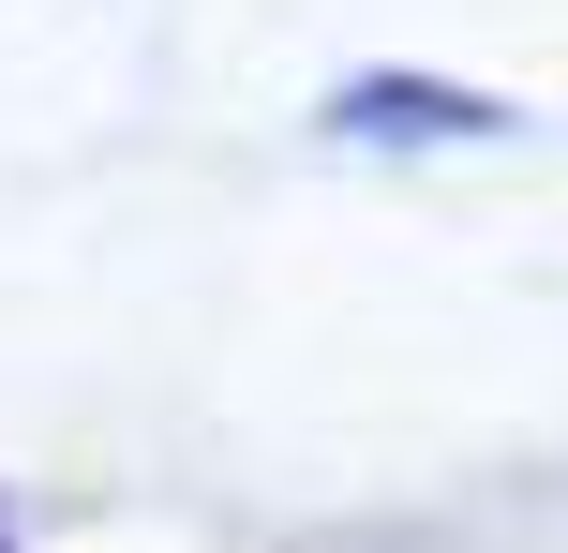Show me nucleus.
<instances>
[{
  "instance_id": "1",
  "label": "nucleus",
  "mask_w": 568,
  "mask_h": 553,
  "mask_svg": "<svg viewBox=\"0 0 568 553\" xmlns=\"http://www.w3.org/2000/svg\"><path fill=\"white\" fill-rule=\"evenodd\" d=\"M509 105H479V90H419V75H359L329 105V135H494Z\"/></svg>"
},
{
  "instance_id": "2",
  "label": "nucleus",
  "mask_w": 568,
  "mask_h": 553,
  "mask_svg": "<svg viewBox=\"0 0 568 553\" xmlns=\"http://www.w3.org/2000/svg\"><path fill=\"white\" fill-rule=\"evenodd\" d=\"M0 553H16V539H0Z\"/></svg>"
}]
</instances>
